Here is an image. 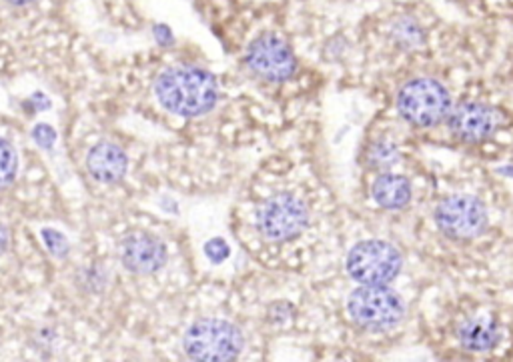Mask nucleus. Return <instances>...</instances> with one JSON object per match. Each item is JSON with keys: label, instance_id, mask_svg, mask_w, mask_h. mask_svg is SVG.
<instances>
[{"label": "nucleus", "instance_id": "9d476101", "mask_svg": "<svg viewBox=\"0 0 513 362\" xmlns=\"http://www.w3.org/2000/svg\"><path fill=\"white\" fill-rule=\"evenodd\" d=\"M121 260L124 268L137 275H151L165 265V244L149 234H133L121 247Z\"/></svg>", "mask_w": 513, "mask_h": 362}, {"label": "nucleus", "instance_id": "ddd939ff", "mask_svg": "<svg viewBox=\"0 0 513 362\" xmlns=\"http://www.w3.org/2000/svg\"><path fill=\"white\" fill-rule=\"evenodd\" d=\"M371 195L375 203L385 211H401L411 203L413 188L405 176L399 175H381L373 183Z\"/></svg>", "mask_w": 513, "mask_h": 362}, {"label": "nucleus", "instance_id": "6ab92c4d", "mask_svg": "<svg viewBox=\"0 0 513 362\" xmlns=\"http://www.w3.org/2000/svg\"><path fill=\"white\" fill-rule=\"evenodd\" d=\"M205 252H206V257H209L213 262H223L224 258L229 257V247H227V242H224L223 239H213V240L206 242Z\"/></svg>", "mask_w": 513, "mask_h": 362}, {"label": "nucleus", "instance_id": "39448f33", "mask_svg": "<svg viewBox=\"0 0 513 362\" xmlns=\"http://www.w3.org/2000/svg\"><path fill=\"white\" fill-rule=\"evenodd\" d=\"M349 276L359 285H389L403 267L401 252L385 240H363L349 250L345 260Z\"/></svg>", "mask_w": 513, "mask_h": 362}, {"label": "nucleus", "instance_id": "aec40b11", "mask_svg": "<svg viewBox=\"0 0 513 362\" xmlns=\"http://www.w3.org/2000/svg\"><path fill=\"white\" fill-rule=\"evenodd\" d=\"M8 244H11V234H8L6 226L0 222V255L8 249Z\"/></svg>", "mask_w": 513, "mask_h": 362}, {"label": "nucleus", "instance_id": "423d86ee", "mask_svg": "<svg viewBox=\"0 0 513 362\" xmlns=\"http://www.w3.org/2000/svg\"><path fill=\"white\" fill-rule=\"evenodd\" d=\"M437 229L452 240H473L488 231V208L477 196L453 195L441 201L434 213Z\"/></svg>", "mask_w": 513, "mask_h": 362}, {"label": "nucleus", "instance_id": "412c9836", "mask_svg": "<svg viewBox=\"0 0 513 362\" xmlns=\"http://www.w3.org/2000/svg\"><path fill=\"white\" fill-rule=\"evenodd\" d=\"M155 34H157V39H159V42H160V44H169V42H170V39H173V36H170V31L167 29V26H157V29H155Z\"/></svg>", "mask_w": 513, "mask_h": 362}, {"label": "nucleus", "instance_id": "f8f14e48", "mask_svg": "<svg viewBox=\"0 0 513 362\" xmlns=\"http://www.w3.org/2000/svg\"><path fill=\"white\" fill-rule=\"evenodd\" d=\"M459 345L470 352H488L499 342V327L490 319H470L457 327Z\"/></svg>", "mask_w": 513, "mask_h": 362}, {"label": "nucleus", "instance_id": "f3484780", "mask_svg": "<svg viewBox=\"0 0 513 362\" xmlns=\"http://www.w3.org/2000/svg\"><path fill=\"white\" fill-rule=\"evenodd\" d=\"M42 239H44V242H47V247H49V250L52 252V255H55V257H67L69 242H67L65 237H62L60 232L52 231V229H44L42 231Z\"/></svg>", "mask_w": 513, "mask_h": 362}, {"label": "nucleus", "instance_id": "4468645a", "mask_svg": "<svg viewBox=\"0 0 513 362\" xmlns=\"http://www.w3.org/2000/svg\"><path fill=\"white\" fill-rule=\"evenodd\" d=\"M391 42L401 50H416L427 42V31L416 16L409 13H399L387 26Z\"/></svg>", "mask_w": 513, "mask_h": 362}, {"label": "nucleus", "instance_id": "f257e3e1", "mask_svg": "<svg viewBox=\"0 0 513 362\" xmlns=\"http://www.w3.org/2000/svg\"><path fill=\"white\" fill-rule=\"evenodd\" d=\"M155 93L169 113L187 119L209 113L219 101L217 80L211 72L195 67L165 70L157 78Z\"/></svg>", "mask_w": 513, "mask_h": 362}, {"label": "nucleus", "instance_id": "0eeeda50", "mask_svg": "<svg viewBox=\"0 0 513 362\" xmlns=\"http://www.w3.org/2000/svg\"><path fill=\"white\" fill-rule=\"evenodd\" d=\"M309 224V211L301 198L295 195L283 193L259 208L257 211V229L269 240L285 242L307 229Z\"/></svg>", "mask_w": 513, "mask_h": 362}, {"label": "nucleus", "instance_id": "f03ea898", "mask_svg": "<svg viewBox=\"0 0 513 362\" xmlns=\"http://www.w3.org/2000/svg\"><path fill=\"white\" fill-rule=\"evenodd\" d=\"M347 312L357 327L387 330L403 321L405 303L387 285H362L349 294Z\"/></svg>", "mask_w": 513, "mask_h": 362}, {"label": "nucleus", "instance_id": "1a4fd4ad", "mask_svg": "<svg viewBox=\"0 0 513 362\" xmlns=\"http://www.w3.org/2000/svg\"><path fill=\"white\" fill-rule=\"evenodd\" d=\"M501 116L495 108L481 103H462L447 114V129L463 142H481L498 131Z\"/></svg>", "mask_w": 513, "mask_h": 362}, {"label": "nucleus", "instance_id": "7ed1b4c3", "mask_svg": "<svg viewBox=\"0 0 513 362\" xmlns=\"http://www.w3.org/2000/svg\"><path fill=\"white\" fill-rule=\"evenodd\" d=\"M452 111L447 88L434 78H416L403 85L398 95V113L405 122L421 129L439 124Z\"/></svg>", "mask_w": 513, "mask_h": 362}, {"label": "nucleus", "instance_id": "dca6fc26", "mask_svg": "<svg viewBox=\"0 0 513 362\" xmlns=\"http://www.w3.org/2000/svg\"><path fill=\"white\" fill-rule=\"evenodd\" d=\"M16 168H19V158L14 149L5 139H0V190L13 183Z\"/></svg>", "mask_w": 513, "mask_h": 362}, {"label": "nucleus", "instance_id": "9b49d317", "mask_svg": "<svg viewBox=\"0 0 513 362\" xmlns=\"http://www.w3.org/2000/svg\"><path fill=\"white\" fill-rule=\"evenodd\" d=\"M127 155L111 142L96 144V147L88 152L87 158V168L91 176L96 178L98 183L106 185L121 180L124 173H127Z\"/></svg>", "mask_w": 513, "mask_h": 362}, {"label": "nucleus", "instance_id": "6e6552de", "mask_svg": "<svg viewBox=\"0 0 513 362\" xmlns=\"http://www.w3.org/2000/svg\"><path fill=\"white\" fill-rule=\"evenodd\" d=\"M247 67L269 83H285L297 70V59L281 36L261 34L247 50Z\"/></svg>", "mask_w": 513, "mask_h": 362}, {"label": "nucleus", "instance_id": "2eb2a0df", "mask_svg": "<svg viewBox=\"0 0 513 362\" xmlns=\"http://www.w3.org/2000/svg\"><path fill=\"white\" fill-rule=\"evenodd\" d=\"M399 160V150L389 140H375L367 150V165L377 170H389Z\"/></svg>", "mask_w": 513, "mask_h": 362}, {"label": "nucleus", "instance_id": "20e7f679", "mask_svg": "<svg viewBox=\"0 0 513 362\" xmlns=\"http://www.w3.org/2000/svg\"><path fill=\"white\" fill-rule=\"evenodd\" d=\"M245 340L239 327L221 319H203L187 330L185 352L195 360H235Z\"/></svg>", "mask_w": 513, "mask_h": 362}, {"label": "nucleus", "instance_id": "4be33fe9", "mask_svg": "<svg viewBox=\"0 0 513 362\" xmlns=\"http://www.w3.org/2000/svg\"><path fill=\"white\" fill-rule=\"evenodd\" d=\"M6 3H11V5H14V6H23V5L32 3V0H6Z\"/></svg>", "mask_w": 513, "mask_h": 362}, {"label": "nucleus", "instance_id": "a211bd4d", "mask_svg": "<svg viewBox=\"0 0 513 362\" xmlns=\"http://www.w3.org/2000/svg\"><path fill=\"white\" fill-rule=\"evenodd\" d=\"M32 137H34V140L41 144V147L50 149L52 144H55V140H57V132H55V129H52L50 124H37V126H34V131H32Z\"/></svg>", "mask_w": 513, "mask_h": 362}]
</instances>
